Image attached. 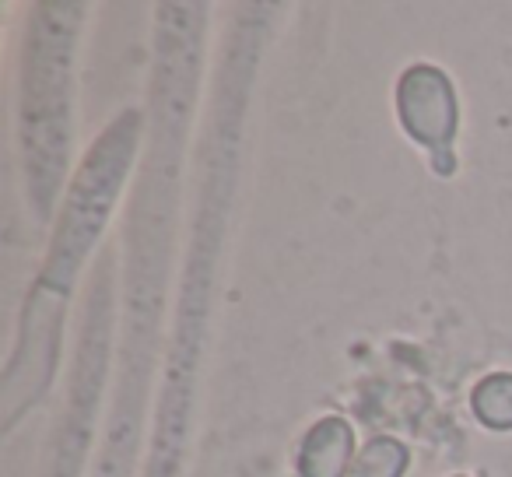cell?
I'll list each match as a JSON object with an SVG mask.
<instances>
[{"label": "cell", "mask_w": 512, "mask_h": 477, "mask_svg": "<svg viewBox=\"0 0 512 477\" xmlns=\"http://www.w3.org/2000/svg\"><path fill=\"white\" fill-rule=\"evenodd\" d=\"M351 460V428L341 418H323L302 446V477H344Z\"/></svg>", "instance_id": "cell-2"}, {"label": "cell", "mask_w": 512, "mask_h": 477, "mask_svg": "<svg viewBox=\"0 0 512 477\" xmlns=\"http://www.w3.org/2000/svg\"><path fill=\"white\" fill-rule=\"evenodd\" d=\"M474 411L488 428H512V376L498 372L477 383Z\"/></svg>", "instance_id": "cell-3"}, {"label": "cell", "mask_w": 512, "mask_h": 477, "mask_svg": "<svg viewBox=\"0 0 512 477\" xmlns=\"http://www.w3.org/2000/svg\"><path fill=\"white\" fill-rule=\"evenodd\" d=\"M397 106L400 120L411 130L414 141L428 144L435 151L439 172L453 169V162H446V148L453 144L456 102L446 74L435 71V67H411L397 88Z\"/></svg>", "instance_id": "cell-1"}, {"label": "cell", "mask_w": 512, "mask_h": 477, "mask_svg": "<svg viewBox=\"0 0 512 477\" xmlns=\"http://www.w3.org/2000/svg\"><path fill=\"white\" fill-rule=\"evenodd\" d=\"M407 463V449L397 439H372L362 449L358 463L351 467V477H400Z\"/></svg>", "instance_id": "cell-4"}]
</instances>
